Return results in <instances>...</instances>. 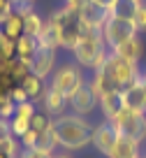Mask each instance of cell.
Here are the masks:
<instances>
[{
	"mask_svg": "<svg viewBox=\"0 0 146 158\" xmlns=\"http://www.w3.org/2000/svg\"><path fill=\"white\" fill-rule=\"evenodd\" d=\"M56 51L58 49H47V47H39L37 54L33 58V65H30V72L39 79H47L49 74L56 72Z\"/></svg>",
	"mask_w": 146,
	"mask_h": 158,
	"instance_id": "30bf717a",
	"label": "cell"
},
{
	"mask_svg": "<svg viewBox=\"0 0 146 158\" xmlns=\"http://www.w3.org/2000/svg\"><path fill=\"white\" fill-rule=\"evenodd\" d=\"M79 19H81V26H83V28L102 30L104 23H107V19H109V10L95 5L93 0H86V2L81 5V10H79Z\"/></svg>",
	"mask_w": 146,
	"mask_h": 158,
	"instance_id": "ba28073f",
	"label": "cell"
},
{
	"mask_svg": "<svg viewBox=\"0 0 146 158\" xmlns=\"http://www.w3.org/2000/svg\"><path fill=\"white\" fill-rule=\"evenodd\" d=\"M39 102H42V107H44V114H49L51 118H58V116H63V114H67L65 109L70 107L67 98H65L60 91L51 89V86L47 89V93H44V98L39 100Z\"/></svg>",
	"mask_w": 146,
	"mask_h": 158,
	"instance_id": "4fadbf2b",
	"label": "cell"
},
{
	"mask_svg": "<svg viewBox=\"0 0 146 158\" xmlns=\"http://www.w3.org/2000/svg\"><path fill=\"white\" fill-rule=\"evenodd\" d=\"M121 98H123V107L146 114V89H144V84H141V79H137L135 84L125 86V89L121 91Z\"/></svg>",
	"mask_w": 146,
	"mask_h": 158,
	"instance_id": "7c38bea8",
	"label": "cell"
},
{
	"mask_svg": "<svg viewBox=\"0 0 146 158\" xmlns=\"http://www.w3.org/2000/svg\"><path fill=\"white\" fill-rule=\"evenodd\" d=\"M116 139H118V135H116V130L112 128V123H109V121H104V123H97L95 128H93L91 144H93V147H95L100 153H104V156H109V151L114 149Z\"/></svg>",
	"mask_w": 146,
	"mask_h": 158,
	"instance_id": "9c48e42d",
	"label": "cell"
},
{
	"mask_svg": "<svg viewBox=\"0 0 146 158\" xmlns=\"http://www.w3.org/2000/svg\"><path fill=\"white\" fill-rule=\"evenodd\" d=\"M0 149H2L5 153H10V156H14V158H19V153H21L19 142H16L14 135H10V137H5V139H0Z\"/></svg>",
	"mask_w": 146,
	"mask_h": 158,
	"instance_id": "484cf974",
	"label": "cell"
},
{
	"mask_svg": "<svg viewBox=\"0 0 146 158\" xmlns=\"http://www.w3.org/2000/svg\"><path fill=\"white\" fill-rule=\"evenodd\" d=\"M109 123L116 130V135L130 137V139H135L137 144H141L146 139V114L144 112H135V109L123 107Z\"/></svg>",
	"mask_w": 146,
	"mask_h": 158,
	"instance_id": "3957f363",
	"label": "cell"
},
{
	"mask_svg": "<svg viewBox=\"0 0 146 158\" xmlns=\"http://www.w3.org/2000/svg\"><path fill=\"white\" fill-rule=\"evenodd\" d=\"M12 2H14V5H19V0H12Z\"/></svg>",
	"mask_w": 146,
	"mask_h": 158,
	"instance_id": "74e56055",
	"label": "cell"
},
{
	"mask_svg": "<svg viewBox=\"0 0 146 158\" xmlns=\"http://www.w3.org/2000/svg\"><path fill=\"white\" fill-rule=\"evenodd\" d=\"M102 72L107 74L109 79H112V84L116 86V89H125V86L135 84L137 79H141V72L139 68H137V63H130V60L121 58V56H116L114 51H109V58L107 63H104Z\"/></svg>",
	"mask_w": 146,
	"mask_h": 158,
	"instance_id": "5b68a950",
	"label": "cell"
},
{
	"mask_svg": "<svg viewBox=\"0 0 146 158\" xmlns=\"http://www.w3.org/2000/svg\"><path fill=\"white\" fill-rule=\"evenodd\" d=\"M21 86L26 89V93H28V98H30V100H42V98H44V93H47V89H49V86L44 84V79L35 77L33 72H30L28 77L21 81Z\"/></svg>",
	"mask_w": 146,
	"mask_h": 158,
	"instance_id": "7402d4cb",
	"label": "cell"
},
{
	"mask_svg": "<svg viewBox=\"0 0 146 158\" xmlns=\"http://www.w3.org/2000/svg\"><path fill=\"white\" fill-rule=\"evenodd\" d=\"M83 84H86V81H83L81 68H79L77 63H63V65L56 68L54 74H51V84L49 86L56 89V91H60V93L67 98V102H70V98H72Z\"/></svg>",
	"mask_w": 146,
	"mask_h": 158,
	"instance_id": "8992f818",
	"label": "cell"
},
{
	"mask_svg": "<svg viewBox=\"0 0 146 158\" xmlns=\"http://www.w3.org/2000/svg\"><path fill=\"white\" fill-rule=\"evenodd\" d=\"M95 107H97V98L93 95V91H91L88 84H83L81 89L70 98V109H72V114H79V116H88Z\"/></svg>",
	"mask_w": 146,
	"mask_h": 158,
	"instance_id": "8fae6325",
	"label": "cell"
},
{
	"mask_svg": "<svg viewBox=\"0 0 146 158\" xmlns=\"http://www.w3.org/2000/svg\"><path fill=\"white\" fill-rule=\"evenodd\" d=\"M137 156H139V144L130 137L118 135L116 144H114V149L109 151L107 158H137Z\"/></svg>",
	"mask_w": 146,
	"mask_h": 158,
	"instance_id": "ac0fdd59",
	"label": "cell"
},
{
	"mask_svg": "<svg viewBox=\"0 0 146 158\" xmlns=\"http://www.w3.org/2000/svg\"><path fill=\"white\" fill-rule=\"evenodd\" d=\"M97 105H100V109H102L104 118H107V121H112V118H114V116H116V114L123 109L121 89H114V91H109V93H104L102 98L97 100Z\"/></svg>",
	"mask_w": 146,
	"mask_h": 158,
	"instance_id": "2e32d148",
	"label": "cell"
},
{
	"mask_svg": "<svg viewBox=\"0 0 146 158\" xmlns=\"http://www.w3.org/2000/svg\"><path fill=\"white\" fill-rule=\"evenodd\" d=\"M14 112H16V102L10 95H5V98L0 100V118H7V121H10V118L14 116Z\"/></svg>",
	"mask_w": 146,
	"mask_h": 158,
	"instance_id": "4316f807",
	"label": "cell"
},
{
	"mask_svg": "<svg viewBox=\"0 0 146 158\" xmlns=\"http://www.w3.org/2000/svg\"><path fill=\"white\" fill-rule=\"evenodd\" d=\"M39 44H37V40L30 37V35H21L19 40H16V60H21L23 65H33V58L35 54H37Z\"/></svg>",
	"mask_w": 146,
	"mask_h": 158,
	"instance_id": "e0dca14e",
	"label": "cell"
},
{
	"mask_svg": "<svg viewBox=\"0 0 146 158\" xmlns=\"http://www.w3.org/2000/svg\"><path fill=\"white\" fill-rule=\"evenodd\" d=\"M88 86H91V91H93V95H95L97 100L102 98L104 93H109V91H114L116 86L112 84V79L107 77V74L102 72V70H97V72H93V77H91V81H86Z\"/></svg>",
	"mask_w": 146,
	"mask_h": 158,
	"instance_id": "44dd1931",
	"label": "cell"
},
{
	"mask_svg": "<svg viewBox=\"0 0 146 158\" xmlns=\"http://www.w3.org/2000/svg\"><path fill=\"white\" fill-rule=\"evenodd\" d=\"M16 10H19L21 16H23V35H30V37L37 40V35L42 33V28H44L47 21H44L30 5H16Z\"/></svg>",
	"mask_w": 146,
	"mask_h": 158,
	"instance_id": "5bb4252c",
	"label": "cell"
},
{
	"mask_svg": "<svg viewBox=\"0 0 146 158\" xmlns=\"http://www.w3.org/2000/svg\"><path fill=\"white\" fill-rule=\"evenodd\" d=\"M10 126H12V135L14 137H21V135H26L30 130V121L28 118H19V116H12Z\"/></svg>",
	"mask_w": 146,
	"mask_h": 158,
	"instance_id": "d4e9b609",
	"label": "cell"
},
{
	"mask_svg": "<svg viewBox=\"0 0 146 158\" xmlns=\"http://www.w3.org/2000/svg\"><path fill=\"white\" fill-rule=\"evenodd\" d=\"M93 2H95V5H100V7H104V10H109L114 0H93Z\"/></svg>",
	"mask_w": 146,
	"mask_h": 158,
	"instance_id": "d6a6232c",
	"label": "cell"
},
{
	"mask_svg": "<svg viewBox=\"0 0 146 158\" xmlns=\"http://www.w3.org/2000/svg\"><path fill=\"white\" fill-rule=\"evenodd\" d=\"M141 5H144V0H114L112 7H109V16L135 21V16H137Z\"/></svg>",
	"mask_w": 146,
	"mask_h": 158,
	"instance_id": "9a60e30c",
	"label": "cell"
},
{
	"mask_svg": "<svg viewBox=\"0 0 146 158\" xmlns=\"http://www.w3.org/2000/svg\"><path fill=\"white\" fill-rule=\"evenodd\" d=\"M0 30H2L7 37H12L14 42L23 35V16H21V12L16 10V7H14V12L5 19V23L0 26Z\"/></svg>",
	"mask_w": 146,
	"mask_h": 158,
	"instance_id": "ffe728a7",
	"label": "cell"
},
{
	"mask_svg": "<svg viewBox=\"0 0 146 158\" xmlns=\"http://www.w3.org/2000/svg\"><path fill=\"white\" fill-rule=\"evenodd\" d=\"M35 0H19V5H33Z\"/></svg>",
	"mask_w": 146,
	"mask_h": 158,
	"instance_id": "e575fe53",
	"label": "cell"
},
{
	"mask_svg": "<svg viewBox=\"0 0 146 158\" xmlns=\"http://www.w3.org/2000/svg\"><path fill=\"white\" fill-rule=\"evenodd\" d=\"M49 23L56 28V33H58V44L60 49H67V51H74V47H77L79 37H81V19H79V12L70 10V7H60V10H56L54 14L49 16Z\"/></svg>",
	"mask_w": 146,
	"mask_h": 158,
	"instance_id": "7a4b0ae2",
	"label": "cell"
},
{
	"mask_svg": "<svg viewBox=\"0 0 146 158\" xmlns=\"http://www.w3.org/2000/svg\"><path fill=\"white\" fill-rule=\"evenodd\" d=\"M141 47H144V44H141V40L139 37H132V40H128V42H123L121 47H116L114 54L121 56V58H125V60H130V63H139Z\"/></svg>",
	"mask_w": 146,
	"mask_h": 158,
	"instance_id": "d6986e66",
	"label": "cell"
},
{
	"mask_svg": "<svg viewBox=\"0 0 146 158\" xmlns=\"http://www.w3.org/2000/svg\"><path fill=\"white\" fill-rule=\"evenodd\" d=\"M107 49L104 44V37H102V30H95V28H83L81 30V37H79L77 47H74V60H77L79 68H91L93 60L97 58L100 51Z\"/></svg>",
	"mask_w": 146,
	"mask_h": 158,
	"instance_id": "277c9868",
	"label": "cell"
},
{
	"mask_svg": "<svg viewBox=\"0 0 146 158\" xmlns=\"http://www.w3.org/2000/svg\"><path fill=\"white\" fill-rule=\"evenodd\" d=\"M135 26H137V33H146V0L135 16Z\"/></svg>",
	"mask_w": 146,
	"mask_h": 158,
	"instance_id": "83f0119b",
	"label": "cell"
},
{
	"mask_svg": "<svg viewBox=\"0 0 146 158\" xmlns=\"http://www.w3.org/2000/svg\"><path fill=\"white\" fill-rule=\"evenodd\" d=\"M86 2V0H65V7H70V10H74V12H79L81 10V5Z\"/></svg>",
	"mask_w": 146,
	"mask_h": 158,
	"instance_id": "1f68e13d",
	"label": "cell"
},
{
	"mask_svg": "<svg viewBox=\"0 0 146 158\" xmlns=\"http://www.w3.org/2000/svg\"><path fill=\"white\" fill-rule=\"evenodd\" d=\"M54 153H47L42 149H21L19 158H51Z\"/></svg>",
	"mask_w": 146,
	"mask_h": 158,
	"instance_id": "f1b7e54d",
	"label": "cell"
},
{
	"mask_svg": "<svg viewBox=\"0 0 146 158\" xmlns=\"http://www.w3.org/2000/svg\"><path fill=\"white\" fill-rule=\"evenodd\" d=\"M10 98L14 100L16 105H19V102H28V100H30V98H28V93H26V89H23L21 84H19V86H14V89L10 91Z\"/></svg>",
	"mask_w": 146,
	"mask_h": 158,
	"instance_id": "f546056e",
	"label": "cell"
},
{
	"mask_svg": "<svg viewBox=\"0 0 146 158\" xmlns=\"http://www.w3.org/2000/svg\"><path fill=\"white\" fill-rule=\"evenodd\" d=\"M137 158H144V156H137Z\"/></svg>",
	"mask_w": 146,
	"mask_h": 158,
	"instance_id": "f35d334b",
	"label": "cell"
},
{
	"mask_svg": "<svg viewBox=\"0 0 146 158\" xmlns=\"http://www.w3.org/2000/svg\"><path fill=\"white\" fill-rule=\"evenodd\" d=\"M0 158H14V156H10V153H5L2 149H0Z\"/></svg>",
	"mask_w": 146,
	"mask_h": 158,
	"instance_id": "d590c367",
	"label": "cell"
},
{
	"mask_svg": "<svg viewBox=\"0 0 146 158\" xmlns=\"http://www.w3.org/2000/svg\"><path fill=\"white\" fill-rule=\"evenodd\" d=\"M37 44L39 47H47V49H60V44H58V33H56V28L51 23H44V28H42V33L37 35Z\"/></svg>",
	"mask_w": 146,
	"mask_h": 158,
	"instance_id": "603a6c76",
	"label": "cell"
},
{
	"mask_svg": "<svg viewBox=\"0 0 146 158\" xmlns=\"http://www.w3.org/2000/svg\"><path fill=\"white\" fill-rule=\"evenodd\" d=\"M95 126L86 116L79 114H63L54 118V130L58 137V149L63 151H81L91 144V135Z\"/></svg>",
	"mask_w": 146,
	"mask_h": 158,
	"instance_id": "6da1fadb",
	"label": "cell"
},
{
	"mask_svg": "<svg viewBox=\"0 0 146 158\" xmlns=\"http://www.w3.org/2000/svg\"><path fill=\"white\" fill-rule=\"evenodd\" d=\"M102 37H104L107 49L114 51L116 47H121L123 42L137 37V26H135V21L118 19V16H109L107 23H104V28H102Z\"/></svg>",
	"mask_w": 146,
	"mask_h": 158,
	"instance_id": "52a82bcc",
	"label": "cell"
},
{
	"mask_svg": "<svg viewBox=\"0 0 146 158\" xmlns=\"http://www.w3.org/2000/svg\"><path fill=\"white\" fill-rule=\"evenodd\" d=\"M141 84H144V89H146V72H141Z\"/></svg>",
	"mask_w": 146,
	"mask_h": 158,
	"instance_id": "8d00e7d4",
	"label": "cell"
},
{
	"mask_svg": "<svg viewBox=\"0 0 146 158\" xmlns=\"http://www.w3.org/2000/svg\"><path fill=\"white\" fill-rule=\"evenodd\" d=\"M14 7H16V5L12 2V0H0V26L5 23V19L14 12Z\"/></svg>",
	"mask_w": 146,
	"mask_h": 158,
	"instance_id": "4dcf8cb0",
	"label": "cell"
},
{
	"mask_svg": "<svg viewBox=\"0 0 146 158\" xmlns=\"http://www.w3.org/2000/svg\"><path fill=\"white\" fill-rule=\"evenodd\" d=\"M12 58H16V42L0 30V60H12Z\"/></svg>",
	"mask_w": 146,
	"mask_h": 158,
	"instance_id": "cb8c5ba5",
	"label": "cell"
},
{
	"mask_svg": "<svg viewBox=\"0 0 146 158\" xmlns=\"http://www.w3.org/2000/svg\"><path fill=\"white\" fill-rule=\"evenodd\" d=\"M51 158H72V156H70V151H60V153H54Z\"/></svg>",
	"mask_w": 146,
	"mask_h": 158,
	"instance_id": "836d02e7",
	"label": "cell"
}]
</instances>
